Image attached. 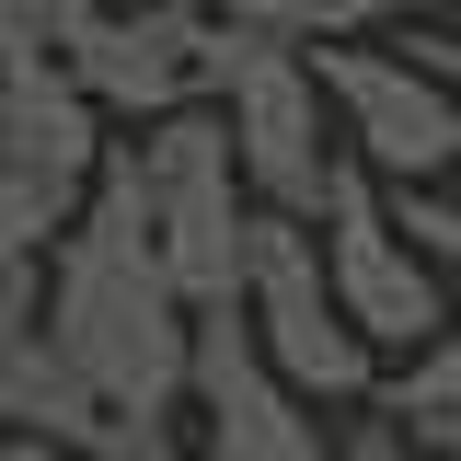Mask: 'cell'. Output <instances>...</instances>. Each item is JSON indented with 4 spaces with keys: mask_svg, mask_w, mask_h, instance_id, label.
<instances>
[{
    "mask_svg": "<svg viewBox=\"0 0 461 461\" xmlns=\"http://www.w3.org/2000/svg\"><path fill=\"white\" fill-rule=\"evenodd\" d=\"M230 323L242 346L266 357V381L288 403H369L381 381V357L335 323V300H323V266H312V220H242V277H230Z\"/></svg>",
    "mask_w": 461,
    "mask_h": 461,
    "instance_id": "cell-3",
    "label": "cell"
},
{
    "mask_svg": "<svg viewBox=\"0 0 461 461\" xmlns=\"http://www.w3.org/2000/svg\"><path fill=\"white\" fill-rule=\"evenodd\" d=\"M0 461H69V450H47V438H0Z\"/></svg>",
    "mask_w": 461,
    "mask_h": 461,
    "instance_id": "cell-17",
    "label": "cell"
},
{
    "mask_svg": "<svg viewBox=\"0 0 461 461\" xmlns=\"http://www.w3.org/2000/svg\"><path fill=\"white\" fill-rule=\"evenodd\" d=\"M35 335L69 357V381L104 403V415H185V335H196V312H185L162 288V266H150V220H139L127 139H104V162L81 185L69 230L47 242Z\"/></svg>",
    "mask_w": 461,
    "mask_h": 461,
    "instance_id": "cell-1",
    "label": "cell"
},
{
    "mask_svg": "<svg viewBox=\"0 0 461 461\" xmlns=\"http://www.w3.org/2000/svg\"><path fill=\"white\" fill-rule=\"evenodd\" d=\"M381 208H393L403 254H415L427 277H438V266L461 277V196H450V185H415V196H381Z\"/></svg>",
    "mask_w": 461,
    "mask_h": 461,
    "instance_id": "cell-13",
    "label": "cell"
},
{
    "mask_svg": "<svg viewBox=\"0 0 461 461\" xmlns=\"http://www.w3.org/2000/svg\"><path fill=\"white\" fill-rule=\"evenodd\" d=\"M415 450H427V461H461V427H415Z\"/></svg>",
    "mask_w": 461,
    "mask_h": 461,
    "instance_id": "cell-16",
    "label": "cell"
},
{
    "mask_svg": "<svg viewBox=\"0 0 461 461\" xmlns=\"http://www.w3.org/2000/svg\"><path fill=\"white\" fill-rule=\"evenodd\" d=\"M115 0H0V69H69V47Z\"/></svg>",
    "mask_w": 461,
    "mask_h": 461,
    "instance_id": "cell-12",
    "label": "cell"
},
{
    "mask_svg": "<svg viewBox=\"0 0 461 461\" xmlns=\"http://www.w3.org/2000/svg\"><path fill=\"white\" fill-rule=\"evenodd\" d=\"M127 173H139V220H150V266L185 312H230V277H242V173H230L220 115H162L127 139Z\"/></svg>",
    "mask_w": 461,
    "mask_h": 461,
    "instance_id": "cell-4",
    "label": "cell"
},
{
    "mask_svg": "<svg viewBox=\"0 0 461 461\" xmlns=\"http://www.w3.org/2000/svg\"><path fill=\"white\" fill-rule=\"evenodd\" d=\"M369 415H381V427H403V438H415V427H461V312L415 346L403 369H381V381H369Z\"/></svg>",
    "mask_w": 461,
    "mask_h": 461,
    "instance_id": "cell-11",
    "label": "cell"
},
{
    "mask_svg": "<svg viewBox=\"0 0 461 461\" xmlns=\"http://www.w3.org/2000/svg\"><path fill=\"white\" fill-rule=\"evenodd\" d=\"M312 266H323V300H335V323L381 369H403L415 346L450 323V288L427 277L415 254H403V230H393V208H381V185L357 162H335L323 173V208H312Z\"/></svg>",
    "mask_w": 461,
    "mask_h": 461,
    "instance_id": "cell-5",
    "label": "cell"
},
{
    "mask_svg": "<svg viewBox=\"0 0 461 461\" xmlns=\"http://www.w3.org/2000/svg\"><path fill=\"white\" fill-rule=\"evenodd\" d=\"M208 35L220 12H104L81 47H69V93L104 115V127H162V115H196L208 104Z\"/></svg>",
    "mask_w": 461,
    "mask_h": 461,
    "instance_id": "cell-7",
    "label": "cell"
},
{
    "mask_svg": "<svg viewBox=\"0 0 461 461\" xmlns=\"http://www.w3.org/2000/svg\"><path fill=\"white\" fill-rule=\"evenodd\" d=\"M393 58H403V69H415V81H438V104L461 115V35H403Z\"/></svg>",
    "mask_w": 461,
    "mask_h": 461,
    "instance_id": "cell-14",
    "label": "cell"
},
{
    "mask_svg": "<svg viewBox=\"0 0 461 461\" xmlns=\"http://www.w3.org/2000/svg\"><path fill=\"white\" fill-rule=\"evenodd\" d=\"M335 461H427V450H415L403 427H381V415H357V427L335 438Z\"/></svg>",
    "mask_w": 461,
    "mask_h": 461,
    "instance_id": "cell-15",
    "label": "cell"
},
{
    "mask_svg": "<svg viewBox=\"0 0 461 461\" xmlns=\"http://www.w3.org/2000/svg\"><path fill=\"white\" fill-rule=\"evenodd\" d=\"M415 0H220V23H242V35H266V47H369L381 23H403Z\"/></svg>",
    "mask_w": 461,
    "mask_h": 461,
    "instance_id": "cell-10",
    "label": "cell"
},
{
    "mask_svg": "<svg viewBox=\"0 0 461 461\" xmlns=\"http://www.w3.org/2000/svg\"><path fill=\"white\" fill-rule=\"evenodd\" d=\"M208 115H220V139H230L242 208H266V220H312V208H323L335 115L312 93L300 47H266V35L220 23V35H208Z\"/></svg>",
    "mask_w": 461,
    "mask_h": 461,
    "instance_id": "cell-2",
    "label": "cell"
},
{
    "mask_svg": "<svg viewBox=\"0 0 461 461\" xmlns=\"http://www.w3.org/2000/svg\"><path fill=\"white\" fill-rule=\"evenodd\" d=\"M312 93L335 115V162H357L381 196H415V185H450L461 162V115L438 104V81H415L393 47H312Z\"/></svg>",
    "mask_w": 461,
    "mask_h": 461,
    "instance_id": "cell-6",
    "label": "cell"
},
{
    "mask_svg": "<svg viewBox=\"0 0 461 461\" xmlns=\"http://www.w3.org/2000/svg\"><path fill=\"white\" fill-rule=\"evenodd\" d=\"M185 415H196V461H335V427L266 381L230 312H196L185 335Z\"/></svg>",
    "mask_w": 461,
    "mask_h": 461,
    "instance_id": "cell-8",
    "label": "cell"
},
{
    "mask_svg": "<svg viewBox=\"0 0 461 461\" xmlns=\"http://www.w3.org/2000/svg\"><path fill=\"white\" fill-rule=\"evenodd\" d=\"M115 12H220V0H115Z\"/></svg>",
    "mask_w": 461,
    "mask_h": 461,
    "instance_id": "cell-18",
    "label": "cell"
},
{
    "mask_svg": "<svg viewBox=\"0 0 461 461\" xmlns=\"http://www.w3.org/2000/svg\"><path fill=\"white\" fill-rule=\"evenodd\" d=\"M104 115L81 104L58 69H0V173L35 196V208H81V185H93V162H104Z\"/></svg>",
    "mask_w": 461,
    "mask_h": 461,
    "instance_id": "cell-9",
    "label": "cell"
}]
</instances>
